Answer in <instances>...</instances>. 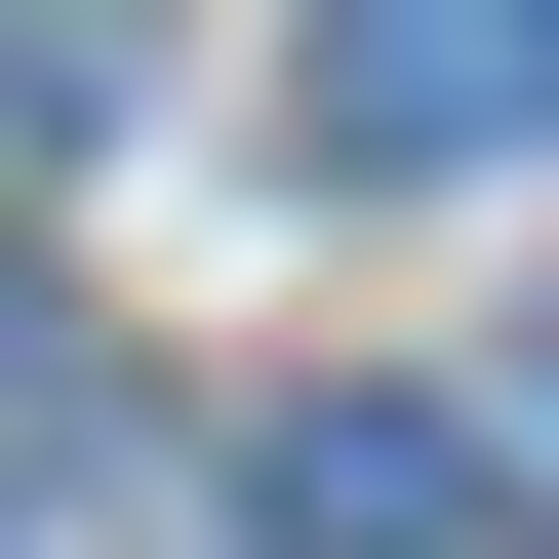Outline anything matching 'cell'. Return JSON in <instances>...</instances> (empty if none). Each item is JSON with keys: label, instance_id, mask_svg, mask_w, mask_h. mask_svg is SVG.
<instances>
[{"label": "cell", "instance_id": "5b68a950", "mask_svg": "<svg viewBox=\"0 0 559 559\" xmlns=\"http://www.w3.org/2000/svg\"><path fill=\"white\" fill-rule=\"evenodd\" d=\"M520 440H559V360H520Z\"/></svg>", "mask_w": 559, "mask_h": 559}, {"label": "cell", "instance_id": "6da1fadb", "mask_svg": "<svg viewBox=\"0 0 559 559\" xmlns=\"http://www.w3.org/2000/svg\"><path fill=\"white\" fill-rule=\"evenodd\" d=\"M320 160H360V200L559 160V0H320Z\"/></svg>", "mask_w": 559, "mask_h": 559}, {"label": "cell", "instance_id": "277c9868", "mask_svg": "<svg viewBox=\"0 0 559 559\" xmlns=\"http://www.w3.org/2000/svg\"><path fill=\"white\" fill-rule=\"evenodd\" d=\"M0 400H40V280H0Z\"/></svg>", "mask_w": 559, "mask_h": 559}, {"label": "cell", "instance_id": "7a4b0ae2", "mask_svg": "<svg viewBox=\"0 0 559 559\" xmlns=\"http://www.w3.org/2000/svg\"><path fill=\"white\" fill-rule=\"evenodd\" d=\"M440 520H479L440 400H280V559H440Z\"/></svg>", "mask_w": 559, "mask_h": 559}, {"label": "cell", "instance_id": "3957f363", "mask_svg": "<svg viewBox=\"0 0 559 559\" xmlns=\"http://www.w3.org/2000/svg\"><path fill=\"white\" fill-rule=\"evenodd\" d=\"M0 40H120V0H0Z\"/></svg>", "mask_w": 559, "mask_h": 559}]
</instances>
